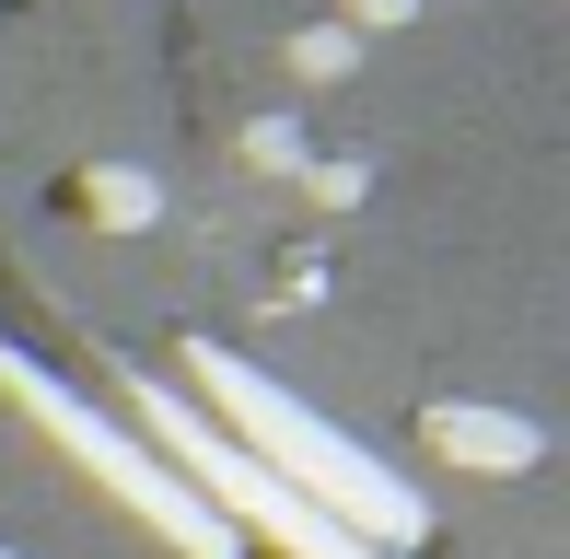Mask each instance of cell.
Returning <instances> with one entry per match:
<instances>
[{"mask_svg":"<svg viewBox=\"0 0 570 559\" xmlns=\"http://www.w3.org/2000/svg\"><path fill=\"white\" fill-rule=\"evenodd\" d=\"M151 210H164V187H151V175H128V164H106V175H94V222H117V234H140Z\"/></svg>","mask_w":570,"mask_h":559,"instance_id":"5b68a950","label":"cell"},{"mask_svg":"<svg viewBox=\"0 0 570 559\" xmlns=\"http://www.w3.org/2000/svg\"><path fill=\"white\" fill-rule=\"evenodd\" d=\"M0 396H12V409L36 420V431H47V443H59V454H70V467H82L106 501H128V524H151L175 559H245V537H233V524H222L210 501H198L187 478H175L164 454L140 443V431H117L94 396H70L59 373H47V362H23L12 339H0Z\"/></svg>","mask_w":570,"mask_h":559,"instance_id":"7a4b0ae2","label":"cell"},{"mask_svg":"<svg viewBox=\"0 0 570 559\" xmlns=\"http://www.w3.org/2000/svg\"><path fill=\"white\" fill-rule=\"evenodd\" d=\"M0 559H12V548H0Z\"/></svg>","mask_w":570,"mask_h":559,"instance_id":"ba28073f","label":"cell"},{"mask_svg":"<svg viewBox=\"0 0 570 559\" xmlns=\"http://www.w3.org/2000/svg\"><path fill=\"white\" fill-rule=\"evenodd\" d=\"M431 454L443 467H478V478H524L548 454V431L512 420V409H431Z\"/></svg>","mask_w":570,"mask_h":559,"instance_id":"277c9868","label":"cell"},{"mask_svg":"<svg viewBox=\"0 0 570 559\" xmlns=\"http://www.w3.org/2000/svg\"><path fill=\"white\" fill-rule=\"evenodd\" d=\"M187 373H198V396H210V420L233 431V443H245L279 490H303L326 524H350L361 548H420V537H431V501L407 490L396 467H373L338 420H315L292 385H268L245 350H198Z\"/></svg>","mask_w":570,"mask_h":559,"instance_id":"6da1fadb","label":"cell"},{"mask_svg":"<svg viewBox=\"0 0 570 559\" xmlns=\"http://www.w3.org/2000/svg\"><path fill=\"white\" fill-rule=\"evenodd\" d=\"M407 12H420V0H350V36L361 23H407Z\"/></svg>","mask_w":570,"mask_h":559,"instance_id":"52a82bcc","label":"cell"},{"mask_svg":"<svg viewBox=\"0 0 570 559\" xmlns=\"http://www.w3.org/2000/svg\"><path fill=\"white\" fill-rule=\"evenodd\" d=\"M140 443L164 454V467L187 478L198 501H210V513L233 524V537H279L292 559H384V548H361L350 524H326V513H315L303 490H279V478L256 467V454L233 443L222 420H198V409H187L175 385H140Z\"/></svg>","mask_w":570,"mask_h":559,"instance_id":"3957f363","label":"cell"},{"mask_svg":"<svg viewBox=\"0 0 570 559\" xmlns=\"http://www.w3.org/2000/svg\"><path fill=\"white\" fill-rule=\"evenodd\" d=\"M350 59H361V36H350V23H315V36H292V70H303V82H338Z\"/></svg>","mask_w":570,"mask_h":559,"instance_id":"8992f818","label":"cell"}]
</instances>
